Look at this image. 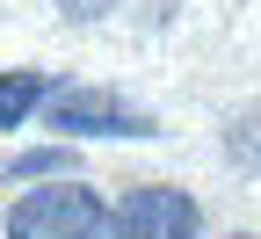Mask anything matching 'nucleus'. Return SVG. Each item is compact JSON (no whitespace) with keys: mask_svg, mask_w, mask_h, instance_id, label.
Returning a JSON list of instances; mask_svg holds the SVG:
<instances>
[{"mask_svg":"<svg viewBox=\"0 0 261 239\" xmlns=\"http://www.w3.org/2000/svg\"><path fill=\"white\" fill-rule=\"evenodd\" d=\"M37 123L51 138H160V116H145L116 87H80V80H58V94L44 101Z\"/></svg>","mask_w":261,"mask_h":239,"instance_id":"2","label":"nucleus"},{"mask_svg":"<svg viewBox=\"0 0 261 239\" xmlns=\"http://www.w3.org/2000/svg\"><path fill=\"white\" fill-rule=\"evenodd\" d=\"M109 203L94 196L87 181H73V174H58V181H37L15 210H8V239H109Z\"/></svg>","mask_w":261,"mask_h":239,"instance_id":"1","label":"nucleus"},{"mask_svg":"<svg viewBox=\"0 0 261 239\" xmlns=\"http://www.w3.org/2000/svg\"><path fill=\"white\" fill-rule=\"evenodd\" d=\"M225 152H232L240 174H261V101H254V109H240L232 123H225Z\"/></svg>","mask_w":261,"mask_h":239,"instance_id":"6","label":"nucleus"},{"mask_svg":"<svg viewBox=\"0 0 261 239\" xmlns=\"http://www.w3.org/2000/svg\"><path fill=\"white\" fill-rule=\"evenodd\" d=\"M8 181H44V174H80V152L73 138H58V145H37V152H15L8 167H0Z\"/></svg>","mask_w":261,"mask_h":239,"instance_id":"5","label":"nucleus"},{"mask_svg":"<svg viewBox=\"0 0 261 239\" xmlns=\"http://www.w3.org/2000/svg\"><path fill=\"white\" fill-rule=\"evenodd\" d=\"M51 94H58V80H51V73H0V130L37 123Z\"/></svg>","mask_w":261,"mask_h":239,"instance_id":"4","label":"nucleus"},{"mask_svg":"<svg viewBox=\"0 0 261 239\" xmlns=\"http://www.w3.org/2000/svg\"><path fill=\"white\" fill-rule=\"evenodd\" d=\"M51 8H58L65 22H102V15L116 8V0H51Z\"/></svg>","mask_w":261,"mask_h":239,"instance_id":"7","label":"nucleus"},{"mask_svg":"<svg viewBox=\"0 0 261 239\" xmlns=\"http://www.w3.org/2000/svg\"><path fill=\"white\" fill-rule=\"evenodd\" d=\"M232 239H247V232H232Z\"/></svg>","mask_w":261,"mask_h":239,"instance_id":"8","label":"nucleus"},{"mask_svg":"<svg viewBox=\"0 0 261 239\" xmlns=\"http://www.w3.org/2000/svg\"><path fill=\"white\" fill-rule=\"evenodd\" d=\"M109 239H203V210H196V196H189V189L145 181V189L116 196Z\"/></svg>","mask_w":261,"mask_h":239,"instance_id":"3","label":"nucleus"}]
</instances>
